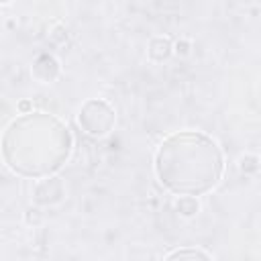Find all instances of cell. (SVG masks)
<instances>
[{"label":"cell","mask_w":261,"mask_h":261,"mask_svg":"<svg viewBox=\"0 0 261 261\" xmlns=\"http://www.w3.org/2000/svg\"><path fill=\"white\" fill-rule=\"evenodd\" d=\"M18 110L24 114V112H31V102H27V100H22L20 104H18Z\"/></svg>","instance_id":"cell-13"},{"label":"cell","mask_w":261,"mask_h":261,"mask_svg":"<svg viewBox=\"0 0 261 261\" xmlns=\"http://www.w3.org/2000/svg\"><path fill=\"white\" fill-rule=\"evenodd\" d=\"M39 220H41L39 210H33V208H31V210H27V222H29V224H37Z\"/></svg>","instance_id":"cell-11"},{"label":"cell","mask_w":261,"mask_h":261,"mask_svg":"<svg viewBox=\"0 0 261 261\" xmlns=\"http://www.w3.org/2000/svg\"><path fill=\"white\" fill-rule=\"evenodd\" d=\"M63 194H65V188L61 179L47 175V179L39 181L35 188V202L41 206H51V204H57L63 198Z\"/></svg>","instance_id":"cell-4"},{"label":"cell","mask_w":261,"mask_h":261,"mask_svg":"<svg viewBox=\"0 0 261 261\" xmlns=\"http://www.w3.org/2000/svg\"><path fill=\"white\" fill-rule=\"evenodd\" d=\"M175 210L181 216H194L200 210V202L194 196H190V194H181V198L175 202Z\"/></svg>","instance_id":"cell-7"},{"label":"cell","mask_w":261,"mask_h":261,"mask_svg":"<svg viewBox=\"0 0 261 261\" xmlns=\"http://www.w3.org/2000/svg\"><path fill=\"white\" fill-rule=\"evenodd\" d=\"M80 126L92 135V137H104L112 130L114 126V120H116V114H114V108L104 102V100H98V98H92L88 102L82 104L80 108Z\"/></svg>","instance_id":"cell-3"},{"label":"cell","mask_w":261,"mask_h":261,"mask_svg":"<svg viewBox=\"0 0 261 261\" xmlns=\"http://www.w3.org/2000/svg\"><path fill=\"white\" fill-rule=\"evenodd\" d=\"M49 37H51V41H55V43H63V41L67 39V31L57 24V27L53 29V33H49Z\"/></svg>","instance_id":"cell-10"},{"label":"cell","mask_w":261,"mask_h":261,"mask_svg":"<svg viewBox=\"0 0 261 261\" xmlns=\"http://www.w3.org/2000/svg\"><path fill=\"white\" fill-rule=\"evenodd\" d=\"M241 169L245 173H255L259 169V157L257 155H245L241 159Z\"/></svg>","instance_id":"cell-9"},{"label":"cell","mask_w":261,"mask_h":261,"mask_svg":"<svg viewBox=\"0 0 261 261\" xmlns=\"http://www.w3.org/2000/svg\"><path fill=\"white\" fill-rule=\"evenodd\" d=\"M224 169L218 145L202 133L181 130L169 135L157 149L155 173L159 181L175 192L198 196L212 190Z\"/></svg>","instance_id":"cell-2"},{"label":"cell","mask_w":261,"mask_h":261,"mask_svg":"<svg viewBox=\"0 0 261 261\" xmlns=\"http://www.w3.org/2000/svg\"><path fill=\"white\" fill-rule=\"evenodd\" d=\"M184 257L210 259V255H208V253H204V251H200V249H177V251H173V253H169V255H167V259H184Z\"/></svg>","instance_id":"cell-8"},{"label":"cell","mask_w":261,"mask_h":261,"mask_svg":"<svg viewBox=\"0 0 261 261\" xmlns=\"http://www.w3.org/2000/svg\"><path fill=\"white\" fill-rule=\"evenodd\" d=\"M71 145V133L59 118L31 110L14 118L4 130L2 157L18 175L47 177L61 169Z\"/></svg>","instance_id":"cell-1"},{"label":"cell","mask_w":261,"mask_h":261,"mask_svg":"<svg viewBox=\"0 0 261 261\" xmlns=\"http://www.w3.org/2000/svg\"><path fill=\"white\" fill-rule=\"evenodd\" d=\"M171 49H173V45H171V39L169 37H155V39H151L147 51H149V57L151 59L163 61V59H167L171 55Z\"/></svg>","instance_id":"cell-6"},{"label":"cell","mask_w":261,"mask_h":261,"mask_svg":"<svg viewBox=\"0 0 261 261\" xmlns=\"http://www.w3.org/2000/svg\"><path fill=\"white\" fill-rule=\"evenodd\" d=\"M188 47H190V43H188V41H181V43L175 45V51L181 53V55H186V53H188Z\"/></svg>","instance_id":"cell-12"},{"label":"cell","mask_w":261,"mask_h":261,"mask_svg":"<svg viewBox=\"0 0 261 261\" xmlns=\"http://www.w3.org/2000/svg\"><path fill=\"white\" fill-rule=\"evenodd\" d=\"M8 2H12V0H0V4H8Z\"/></svg>","instance_id":"cell-14"},{"label":"cell","mask_w":261,"mask_h":261,"mask_svg":"<svg viewBox=\"0 0 261 261\" xmlns=\"http://www.w3.org/2000/svg\"><path fill=\"white\" fill-rule=\"evenodd\" d=\"M59 71H61L59 61H57L53 55H49V53H43V55L35 57V61H33V65H31L33 77H35L37 82H41V84L55 82L57 75H59Z\"/></svg>","instance_id":"cell-5"}]
</instances>
